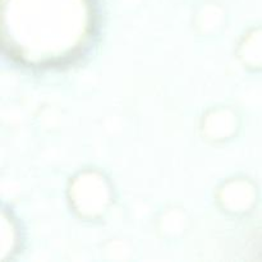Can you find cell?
Segmentation results:
<instances>
[]
</instances>
